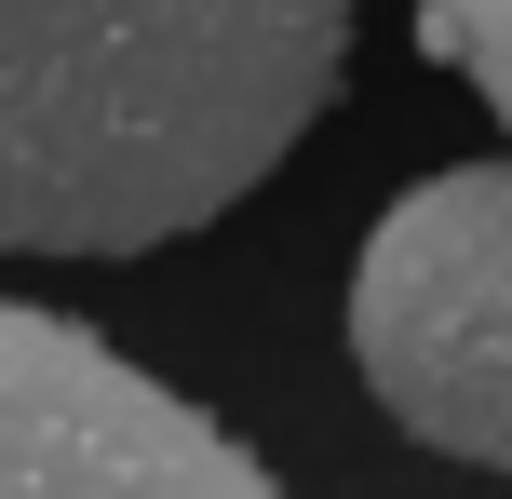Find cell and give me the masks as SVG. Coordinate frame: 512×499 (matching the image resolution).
I'll use <instances>...</instances> for the list:
<instances>
[{
  "mask_svg": "<svg viewBox=\"0 0 512 499\" xmlns=\"http://www.w3.org/2000/svg\"><path fill=\"white\" fill-rule=\"evenodd\" d=\"M364 0H0V257L230 216L351 68Z\"/></svg>",
  "mask_w": 512,
  "mask_h": 499,
  "instance_id": "6da1fadb",
  "label": "cell"
},
{
  "mask_svg": "<svg viewBox=\"0 0 512 499\" xmlns=\"http://www.w3.org/2000/svg\"><path fill=\"white\" fill-rule=\"evenodd\" d=\"M0 499H283L189 392L95 324L0 297Z\"/></svg>",
  "mask_w": 512,
  "mask_h": 499,
  "instance_id": "3957f363",
  "label": "cell"
},
{
  "mask_svg": "<svg viewBox=\"0 0 512 499\" xmlns=\"http://www.w3.org/2000/svg\"><path fill=\"white\" fill-rule=\"evenodd\" d=\"M351 365L391 432L512 473V149L391 189L351 257Z\"/></svg>",
  "mask_w": 512,
  "mask_h": 499,
  "instance_id": "7a4b0ae2",
  "label": "cell"
},
{
  "mask_svg": "<svg viewBox=\"0 0 512 499\" xmlns=\"http://www.w3.org/2000/svg\"><path fill=\"white\" fill-rule=\"evenodd\" d=\"M418 27H432V54L512 122V0H418Z\"/></svg>",
  "mask_w": 512,
  "mask_h": 499,
  "instance_id": "277c9868",
  "label": "cell"
}]
</instances>
